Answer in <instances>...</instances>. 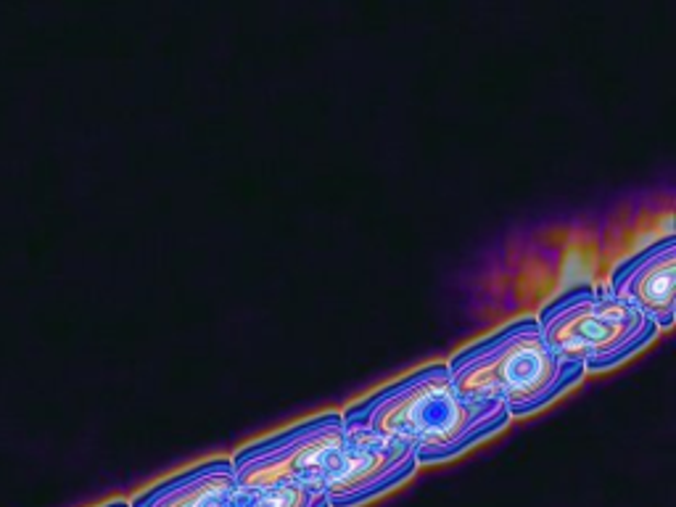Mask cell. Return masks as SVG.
Segmentation results:
<instances>
[{
	"instance_id": "2",
	"label": "cell",
	"mask_w": 676,
	"mask_h": 507,
	"mask_svg": "<svg viewBox=\"0 0 676 507\" xmlns=\"http://www.w3.org/2000/svg\"><path fill=\"white\" fill-rule=\"evenodd\" d=\"M455 389L468 400L505 402L526 418L584 381L587 370L550 346L537 318H518L447 359Z\"/></svg>"
},
{
	"instance_id": "3",
	"label": "cell",
	"mask_w": 676,
	"mask_h": 507,
	"mask_svg": "<svg viewBox=\"0 0 676 507\" xmlns=\"http://www.w3.org/2000/svg\"><path fill=\"white\" fill-rule=\"evenodd\" d=\"M539 329L555 352L587 373H605L640 355L658 338V325L616 299L608 288L574 286L547 301L537 314Z\"/></svg>"
},
{
	"instance_id": "1",
	"label": "cell",
	"mask_w": 676,
	"mask_h": 507,
	"mask_svg": "<svg viewBox=\"0 0 676 507\" xmlns=\"http://www.w3.org/2000/svg\"><path fill=\"white\" fill-rule=\"evenodd\" d=\"M350 439H404L417 463L439 465L511 426L500 400H468L455 389L447 362H434L373 391L341 413Z\"/></svg>"
},
{
	"instance_id": "6",
	"label": "cell",
	"mask_w": 676,
	"mask_h": 507,
	"mask_svg": "<svg viewBox=\"0 0 676 507\" xmlns=\"http://www.w3.org/2000/svg\"><path fill=\"white\" fill-rule=\"evenodd\" d=\"M676 239L672 233L618 262L608 278V293L627 301L634 310L666 331L676 318Z\"/></svg>"
},
{
	"instance_id": "8",
	"label": "cell",
	"mask_w": 676,
	"mask_h": 507,
	"mask_svg": "<svg viewBox=\"0 0 676 507\" xmlns=\"http://www.w3.org/2000/svg\"><path fill=\"white\" fill-rule=\"evenodd\" d=\"M228 507H331L323 486L283 484L267 489H238Z\"/></svg>"
},
{
	"instance_id": "7",
	"label": "cell",
	"mask_w": 676,
	"mask_h": 507,
	"mask_svg": "<svg viewBox=\"0 0 676 507\" xmlns=\"http://www.w3.org/2000/svg\"><path fill=\"white\" fill-rule=\"evenodd\" d=\"M236 492L238 481L230 458H215L159 481L138 494L130 507H228Z\"/></svg>"
},
{
	"instance_id": "5",
	"label": "cell",
	"mask_w": 676,
	"mask_h": 507,
	"mask_svg": "<svg viewBox=\"0 0 676 507\" xmlns=\"http://www.w3.org/2000/svg\"><path fill=\"white\" fill-rule=\"evenodd\" d=\"M417 468L421 463L410 441L346 436L320 486L331 507H363L410 481Z\"/></svg>"
},
{
	"instance_id": "4",
	"label": "cell",
	"mask_w": 676,
	"mask_h": 507,
	"mask_svg": "<svg viewBox=\"0 0 676 507\" xmlns=\"http://www.w3.org/2000/svg\"><path fill=\"white\" fill-rule=\"evenodd\" d=\"M344 439L341 413H323L280 434L251 441L230 460L238 489H267L283 484L320 486L328 465L344 447Z\"/></svg>"
}]
</instances>
